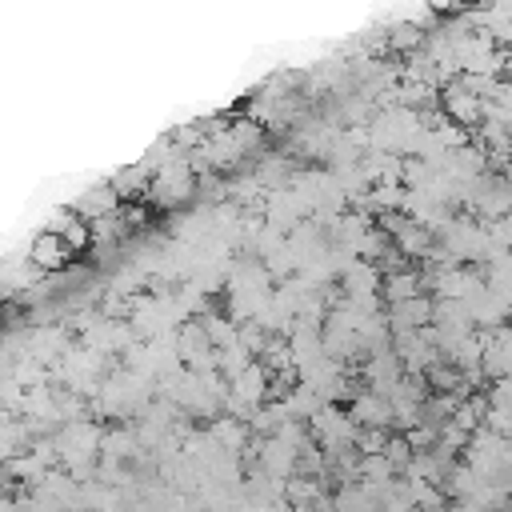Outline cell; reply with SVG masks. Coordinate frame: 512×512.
<instances>
[{
	"instance_id": "1",
	"label": "cell",
	"mask_w": 512,
	"mask_h": 512,
	"mask_svg": "<svg viewBox=\"0 0 512 512\" xmlns=\"http://www.w3.org/2000/svg\"><path fill=\"white\" fill-rule=\"evenodd\" d=\"M32 260L44 264V268H60V264L68 260V244H64L60 236H40V240L32 244Z\"/></svg>"
}]
</instances>
